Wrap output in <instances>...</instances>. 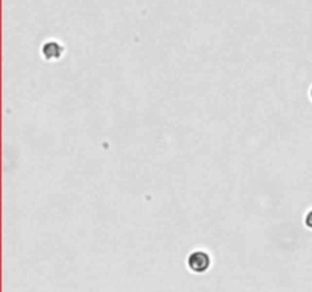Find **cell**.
Segmentation results:
<instances>
[{
  "instance_id": "obj_1",
  "label": "cell",
  "mask_w": 312,
  "mask_h": 292,
  "mask_svg": "<svg viewBox=\"0 0 312 292\" xmlns=\"http://www.w3.org/2000/svg\"><path fill=\"white\" fill-rule=\"evenodd\" d=\"M210 265H212L210 256H209V253H206V251H201V250L193 251L188 257V266H189L191 271L195 273V274L206 273L207 269L210 268Z\"/></svg>"
},
{
  "instance_id": "obj_3",
  "label": "cell",
  "mask_w": 312,
  "mask_h": 292,
  "mask_svg": "<svg viewBox=\"0 0 312 292\" xmlns=\"http://www.w3.org/2000/svg\"><path fill=\"white\" fill-rule=\"evenodd\" d=\"M305 226H306L309 230H312V209L308 210V213L305 215Z\"/></svg>"
},
{
  "instance_id": "obj_4",
  "label": "cell",
  "mask_w": 312,
  "mask_h": 292,
  "mask_svg": "<svg viewBox=\"0 0 312 292\" xmlns=\"http://www.w3.org/2000/svg\"><path fill=\"white\" fill-rule=\"evenodd\" d=\"M309 96H311V100H312V87H311V90H309Z\"/></svg>"
},
{
  "instance_id": "obj_2",
  "label": "cell",
  "mask_w": 312,
  "mask_h": 292,
  "mask_svg": "<svg viewBox=\"0 0 312 292\" xmlns=\"http://www.w3.org/2000/svg\"><path fill=\"white\" fill-rule=\"evenodd\" d=\"M63 52H64V48L56 41H48V43H44L43 48H41L43 57H44V60H48V61L60 60L63 57Z\"/></svg>"
}]
</instances>
